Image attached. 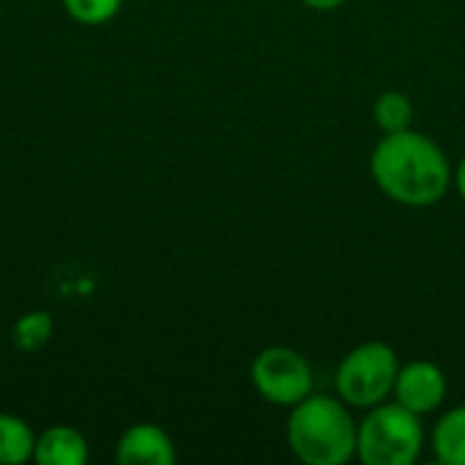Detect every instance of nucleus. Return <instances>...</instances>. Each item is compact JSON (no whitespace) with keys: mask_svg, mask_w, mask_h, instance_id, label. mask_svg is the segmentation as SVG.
I'll list each match as a JSON object with an SVG mask.
<instances>
[{"mask_svg":"<svg viewBox=\"0 0 465 465\" xmlns=\"http://www.w3.org/2000/svg\"><path fill=\"white\" fill-rule=\"evenodd\" d=\"M376 188L403 207H433L452 188V163L441 144L414 128L381 134L371 153Z\"/></svg>","mask_w":465,"mask_h":465,"instance_id":"1","label":"nucleus"},{"mask_svg":"<svg viewBox=\"0 0 465 465\" xmlns=\"http://www.w3.org/2000/svg\"><path fill=\"white\" fill-rule=\"evenodd\" d=\"M286 444L305 465H346L357 458V422L351 406L332 395L311 392L289 409Z\"/></svg>","mask_w":465,"mask_h":465,"instance_id":"2","label":"nucleus"},{"mask_svg":"<svg viewBox=\"0 0 465 465\" xmlns=\"http://www.w3.org/2000/svg\"><path fill=\"white\" fill-rule=\"evenodd\" d=\"M422 450V417L395 401L368 409L357 422V458L362 465H414Z\"/></svg>","mask_w":465,"mask_h":465,"instance_id":"3","label":"nucleus"},{"mask_svg":"<svg viewBox=\"0 0 465 465\" xmlns=\"http://www.w3.org/2000/svg\"><path fill=\"white\" fill-rule=\"evenodd\" d=\"M398 371L401 360L390 343H360L341 360L335 371V392L346 406L368 411L392 395Z\"/></svg>","mask_w":465,"mask_h":465,"instance_id":"4","label":"nucleus"},{"mask_svg":"<svg viewBox=\"0 0 465 465\" xmlns=\"http://www.w3.org/2000/svg\"><path fill=\"white\" fill-rule=\"evenodd\" d=\"M251 384L264 403L292 409L313 392V368L297 349L267 346L251 362Z\"/></svg>","mask_w":465,"mask_h":465,"instance_id":"5","label":"nucleus"},{"mask_svg":"<svg viewBox=\"0 0 465 465\" xmlns=\"http://www.w3.org/2000/svg\"><path fill=\"white\" fill-rule=\"evenodd\" d=\"M447 392H450L447 373L436 362L411 360V362L401 365V371H398V379L392 387V401L401 403L403 409L425 417L444 406Z\"/></svg>","mask_w":465,"mask_h":465,"instance_id":"6","label":"nucleus"},{"mask_svg":"<svg viewBox=\"0 0 465 465\" xmlns=\"http://www.w3.org/2000/svg\"><path fill=\"white\" fill-rule=\"evenodd\" d=\"M114 460L120 465H172L177 460V450L163 428L139 422L120 436Z\"/></svg>","mask_w":465,"mask_h":465,"instance_id":"7","label":"nucleus"},{"mask_svg":"<svg viewBox=\"0 0 465 465\" xmlns=\"http://www.w3.org/2000/svg\"><path fill=\"white\" fill-rule=\"evenodd\" d=\"M33 460L38 465H84L90 460V447L76 428L52 425L35 436Z\"/></svg>","mask_w":465,"mask_h":465,"instance_id":"8","label":"nucleus"},{"mask_svg":"<svg viewBox=\"0 0 465 465\" xmlns=\"http://www.w3.org/2000/svg\"><path fill=\"white\" fill-rule=\"evenodd\" d=\"M436 460L444 465H465V403L444 411L430 433Z\"/></svg>","mask_w":465,"mask_h":465,"instance_id":"9","label":"nucleus"},{"mask_svg":"<svg viewBox=\"0 0 465 465\" xmlns=\"http://www.w3.org/2000/svg\"><path fill=\"white\" fill-rule=\"evenodd\" d=\"M35 433L30 425L8 411H0V465H25L33 460Z\"/></svg>","mask_w":465,"mask_h":465,"instance_id":"10","label":"nucleus"},{"mask_svg":"<svg viewBox=\"0 0 465 465\" xmlns=\"http://www.w3.org/2000/svg\"><path fill=\"white\" fill-rule=\"evenodd\" d=\"M373 123L381 134H398L411 128L414 123V104L401 90H384L373 101Z\"/></svg>","mask_w":465,"mask_h":465,"instance_id":"11","label":"nucleus"},{"mask_svg":"<svg viewBox=\"0 0 465 465\" xmlns=\"http://www.w3.org/2000/svg\"><path fill=\"white\" fill-rule=\"evenodd\" d=\"M54 335V319L46 311H30L25 316H19L11 327V343L14 349L33 354L41 351Z\"/></svg>","mask_w":465,"mask_h":465,"instance_id":"12","label":"nucleus"},{"mask_svg":"<svg viewBox=\"0 0 465 465\" xmlns=\"http://www.w3.org/2000/svg\"><path fill=\"white\" fill-rule=\"evenodd\" d=\"M63 8L74 22L95 27L112 22L120 14L123 0H63Z\"/></svg>","mask_w":465,"mask_h":465,"instance_id":"13","label":"nucleus"},{"mask_svg":"<svg viewBox=\"0 0 465 465\" xmlns=\"http://www.w3.org/2000/svg\"><path fill=\"white\" fill-rule=\"evenodd\" d=\"M311 11H319V14H330L335 8H341L346 0H302Z\"/></svg>","mask_w":465,"mask_h":465,"instance_id":"14","label":"nucleus"},{"mask_svg":"<svg viewBox=\"0 0 465 465\" xmlns=\"http://www.w3.org/2000/svg\"><path fill=\"white\" fill-rule=\"evenodd\" d=\"M452 185H455V191L460 193V199L465 202V155L460 158V163L452 169Z\"/></svg>","mask_w":465,"mask_h":465,"instance_id":"15","label":"nucleus"}]
</instances>
